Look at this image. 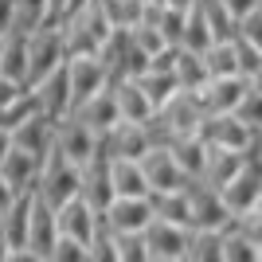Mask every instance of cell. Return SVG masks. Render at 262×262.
<instances>
[{"instance_id":"6da1fadb","label":"cell","mask_w":262,"mask_h":262,"mask_svg":"<svg viewBox=\"0 0 262 262\" xmlns=\"http://www.w3.org/2000/svg\"><path fill=\"white\" fill-rule=\"evenodd\" d=\"M59 24H63V32H67V51L71 55H98L102 43L110 39V32H114L102 0H86L78 12H71Z\"/></svg>"},{"instance_id":"7a4b0ae2","label":"cell","mask_w":262,"mask_h":262,"mask_svg":"<svg viewBox=\"0 0 262 262\" xmlns=\"http://www.w3.org/2000/svg\"><path fill=\"white\" fill-rule=\"evenodd\" d=\"M28 55H32V71H28V86H35V82H43L47 75H55L59 67L71 59V51H67V32L59 20H47L43 28H35L32 35H28Z\"/></svg>"},{"instance_id":"3957f363","label":"cell","mask_w":262,"mask_h":262,"mask_svg":"<svg viewBox=\"0 0 262 262\" xmlns=\"http://www.w3.org/2000/svg\"><path fill=\"white\" fill-rule=\"evenodd\" d=\"M35 192L43 200H51L55 208L59 204H67L71 196H78L82 192V168H78L71 157L59 149V145H51L43 157V172H39V184H35Z\"/></svg>"},{"instance_id":"277c9868","label":"cell","mask_w":262,"mask_h":262,"mask_svg":"<svg viewBox=\"0 0 262 262\" xmlns=\"http://www.w3.org/2000/svg\"><path fill=\"white\" fill-rule=\"evenodd\" d=\"M188 239H192V227H184V223H168V219L157 215L153 223L145 227L149 262H184L188 258Z\"/></svg>"},{"instance_id":"5b68a950","label":"cell","mask_w":262,"mask_h":262,"mask_svg":"<svg viewBox=\"0 0 262 262\" xmlns=\"http://www.w3.org/2000/svg\"><path fill=\"white\" fill-rule=\"evenodd\" d=\"M188 196H192V227L227 231L231 223H235V211H231V204L223 200V192L211 188V184H204L200 176L188 184Z\"/></svg>"},{"instance_id":"8992f818","label":"cell","mask_w":262,"mask_h":262,"mask_svg":"<svg viewBox=\"0 0 262 262\" xmlns=\"http://www.w3.org/2000/svg\"><path fill=\"white\" fill-rule=\"evenodd\" d=\"M55 145H59V149H63V153L71 157L78 168H86V164L98 157L102 133H94L82 118L67 114V118H59V125H55Z\"/></svg>"},{"instance_id":"52a82bcc","label":"cell","mask_w":262,"mask_h":262,"mask_svg":"<svg viewBox=\"0 0 262 262\" xmlns=\"http://www.w3.org/2000/svg\"><path fill=\"white\" fill-rule=\"evenodd\" d=\"M67 78H71V98H75V106H82L90 94H98L102 86L114 82V78H110V67L102 63V55H71V59H67Z\"/></svg>"},{"instance_id":"ba28073f","label":"cell","mask_w":262,"mask_h":262,"mask_svg":"<svg viewBox=\"0 0 262 262\" xmlns=\"http://www.w3.org/2000/svg\"><path fill=\"white\" fill-rule=\"evenodd\" d=\"M200 137L208 145H219V149H239V153H251L254 129L239 114H208L204 125H200Z\"/></svg>"},{"instance_id":"9c48e42d","label":"cell","mask_w":262,"mask_h":262,"mask_svg":"<svg viewBox=\"0 0 262 262\" xmlns=\"http://www.w3.org/2000/svg\"><path fill=\"white\" fill-rule=\"evenodd\" d=\"M141 168H145V176H149L153 192H180V188L192 184V176L180 168V161L172 157L168 145H153V149L141 157Z\"/></svg>"},{"instance_id":"30bf717a","label":"cell","mask_w":262,"mask_h":262,"mask_svg":"<svg viewBox=\"0 0 262 262\" xmlns=\"http://www.w3.org/2000/svg\"><path fill=\"white\" fill-rule=\"evenodd\" d=\"M59 208H55L51 200H43L39 192H35L32 200V235H28V251H35V258L39 262H51V251L55 243H59Z\"/></svg>"},{"instance_id":"8fae6325","label":"cell","mask_w":262,"mask_h":262,"mask_svg":"<svg viewBox=\"0 0 262 262\" xmlns=\"http://www.w3.org/2000/svg\"><path fill=\"white\" fill-rule=\"evenodd\" d=\"M161 114L168 118V125L176 129V137H184V133H200V125H204V118H208L200 90H184V86L161 106Z\"/></svg>"},{"instance_id":"7c38bea8","label":"cell","mask_w":262,"mask_h":262,"mask_svg":"<svg viewBox=\"0 0 262 262\" xmlns=\"http://www.w3.org/2000/svg\"><path fill=\"white\" fill-rule=\"evenodd\" d=\"M102 215H106L110 231H145L157 219V208L153 196H118Z\"/></svg>"},{"instance_id":"4fadbf2b","label":"cell","mask_w":262,"mask_h":262,"mask_svg":"<svg viewBox=\"0 0 262 262\" xmlns=\"http://www.w3.org/2000/svg\"><path fill=\"white\" fill-rule=\"evenodd\" d=\"M98 219H102V211H94L82 196H71L67 204H59V231L78 243H86V247L98 235Z\"/></svg>"},{"instance_id":"5bb4252c","label":"cell","mask_w":262,"mask_h":262,"mask_svg":"<svg viewBox=\"0 0 262 262\" xmlns=\"http://www.w3.org/2000/svg\"><path fill=\"white\" fill-rule=\"evenodd\" d=\"M258 196H262V164L247 157V164L235 172V180L223 188V200L231 204V211H235V215H243V211L258 208Z\"/></svg>"},{"instance_id":"9a60e30c","label":"cell","mask_w":262,"mask_h":262,"mask_svg":"<svg viewBox=\"0 0 262 262\" xmlns=\"http://www.w3.org/2000/svg\"><path fill=\"white\" fill-rule=\"evenodd\" d=\"M247 90H251L247 75H223V78H208V86L200 90V98H204L208 114H235V106L243 102Z\"/></svg>"},{"instance_id":"2e32d148","label":"cell","mask_w":262,"mask_h":262,"mask_svg":"<svg viewBox=\"0 0 262 262\" xmlns=\"http://www.w3.org/2000/svg\"><path fill=\"white\" fill-rule=\"evenodd\" d=\"M102 149H106L110 157H137V161H141L153 145H149L145 121H125L121 118L110 133H102Z\"/></svg>"},{"instance_id":"e0dca14e","label":"cell","mask_w":262,"mask_h":262,"mask_svg":"<svg viewBox=\"0 0 262 262\" xmlns=\"http://www.w3.org/2000/svg\"><path fill=\"white\" fill-rule=\"evenodd\" d=\"M32 94H35V102H39L43 114H51V118H67V114L75 110V98H71V78H67V63L59 67L55 75H47L43 82H35Z\"/></svg>"},{"instance_id":"ac0fdd59","label":"cell","mask_w":262,"mask_h":262,"mask_svg":"<svg viewBox=\"0 0 262 262\" xmlns=\"http://www.w3.org/2000/svg\"><path fill=\"white\" fill-rule=\"evenodd\" d=\"M71 114H75V118H82L94 133H110V129L121 121L118 98H114V82H110V86H102L98 94H90V98L82 102V106H75Z\"/></svg>"},{"instance_id":"d6986e66","label":"cell","mask_w":262,"mask_h":262,"mask_svg":"<svg viewBox=\"0 0 262 262\" xmlns=\"http://www.w3.org/2000/svg\"><path fill=\"white\" fill-rule=\"evenodd\" d=\"M55 125H59V118L35 110L32 118H24L20 125L12 129V137H16L20 149H28V153H35V157H47V149L55 145Z\"/></svg>"},{"instance_id":"ffe728a7","label":"cell","mask_w":262,"mask_h":262,"mask_svg":"<svg viewBox=\"0 0 262 262\" xmlns=\"http://www.w3.org/2000/svg\"><path fill=\"white\" fill-rule=\"evenodd\" d=\"M39 172H43V157L28 153V149H12L8 161L0 164V176L8 180L16 192H35V184H39Z\"/></svg>"},{"instance_id":"44dd1931","label":"cell","mask_w":262,"mask_h":262,"mask_svg":"<svg viewBox=\"0 0 262 262\" xmlns=\"http://www.w3.org/2000/svg\"><path fill=\"white\" fill-rule=\"evenodd\" d=\"M243 164H247V153H239V149H219V145H208V164H204V184L211 188H223L235 180V172H239Z\"/></svg>"},{"instance_id":"7402d4cb","label":"cell","mask_w":262,"mask_h":262,"mask_svg":"<svg viewBox=\"0 0 262 262\" xmlns=\"http://www.w3.org/2000/svg\"><path fill=\"white\" fill-rule=\"evenodd\" d=\"M114 98H118V110L125 121H149L157 114V106L149 102V94L141 90V82L137 78H114Z\"/></svg>"},{"instance_id":"603a6c76","label":"cell","mask_w":262,"mask_h":262,"mask_svg":"<svg viewBox=\"0 0 262 262\" xmlns=\"http://www.w3.org/2000/svg\"><path fill=\"white\" fill-rule=\"evenodd\" d=\"M110 176H114L118 196H153V184L137 157H110Z\"/></svg>"},{"instance_id":"cb8c5ba5","label":"cell","mask_w":262,"mask_h":262,"mask_svg":"<svg viewBox=\"0 0 262 262\" xmlns=\"http://www.w3.org/2000/svg\"><path fill=\"white\" fill-rule=\"evenodd\" d=\"M32 200H35V192H24V196L12 204V211L0 219L12 251H24V247H28V235H32Z\"/></svg>"},{"instance_id":"d4e9b609","label":"cell","mask_w":262,"mask_h":262,"mask_svg":"<svg viewBox=\"0 0 262 262\" xmlns=\"http://www.w3.org/2000/svg\"><path fill=\"white\" fill-rule=\"evenodd\" d=\"M28 71H32V55H28V35L24 32H8L4 35V63H0V75L16 78L28 86ZM32 90V86H28Z\"/></svg>"},{"instance_id":"484cf974","label":"cell","mask_w":262,"mask_h":262,"mask_svg":"<svg viewBox=\"0 0 262 262\" xmlns=\"http://www.w3.org/2000/svg\"><path fill=\"white\" fill-rule=\"evenodd\" d=\"M172 157L180 161V168H184L192 180L196 176H204V164H208V141L200 137V133H184V137H172Z\"/></svg>"},{"instance_id":"4316f807","label":"cell","mask_w":262,"mask_h":262,"mask_svg":"<svg viewBox=\"0 0 262 262\" xmlns=\"http://www.w3.org/2000/svg\"><path fill=\"white\" fill-rule=\"evenodd\" d=\"M208 63H204V51H192V47H180V55H176V82L184 90H204L208 86Z\"/></svg>"},{"instance_id":"83f0119b","label":"cell","mask_w":262,"mask_h":262,"mask_svg":"<svg viewBox=\"0 0 262 262\" xmlns=\"http://www.w3.org/2000/svg\"><path fill=\"white\" fill-rule=\"evenodd\" d=\"M153 208L168 223L192 227V196H188V188H180V192H153Z\"/></svg>"},{"instance_id":"f1b7e54d","label":"cell","mask_w":262,"mask_h":262,"mask_svg":"<svg viewBox=\"0 0 262 262\" xmlns=\"http://www.w3.org/2000/svg\"><path fill=\"white\" fill-rule=\"evenodd\" d=\"M188 258H192V262H223V231H215V227H192Z\"/></svg>"},{"instance_id":"f546056e","label":"cell","mask_w":262,"mask_h":262,"mask_svg":"<svg viewBox=\"0 0 262 262\" xmlns=\"http://www.w3.org/2000/svg\"><path fill=\"white\" fill-rule=\"evenodd\" d=\"M204 63H208L211 78L243 75V71H239V51H235V39H215V43L204 51Z\"/></svg>"},{"instance_id":"4dcf8cb0","label":"cell","mask_w":262,"mask_h":262,"mask_svg":"<svg viewBox=\"0 0 262 262\" xmlns=\"http://www.w3.org/2000/svg\"><path fill=\"white\" fill-rule=\"evenodd\" d=\"M137 82H141V90L149 94V102H153L157 110H161L164 102H168L176 90H180V82H176L172 71H153V67H149L145 75H137Z\"/></svg>"},{"instance_id":"1f68e13d","label":"cell","mask_w":262,"mask_h":262,"mask_svg":"<svg viewBox=\"0 0 262 262\" xmlns=\"http://www.w3.org/2000/svg\"><path fill=\"white\" fill-rule=\"evenodd\" d=\"M223 262H262V251L235 227V223L223 231Z\"/></svg>"},{"instance_id":"d6a6232c","label":"cell","mask_w":262,"mask_h":262,"mask_svg":"<svg viewBox=\"0 0 262 262\" xmlns=\"http://www.w3.org/2000/svg\"><path fill=\"white\" fill-rule=\"evenodd\" d=\"M200 8H204V16H208L215 39H235V35H239V20L231 16V8L223 4V0H200Z\"/></svg>"},{"instance_id":"836d02e7","label":"cell","mask_w":262,"mask_h":262,"mask_svg":"<svg viewBox=\"0 0 262 262\" xmlns=\"http://www.w3.org/2000/svg\"><path fill=\"white\" fill-rule=\"evenodd\" d=\"M215 43V32H211L208 16H204V8H192L188 12V32H184V43L180 47H192V51H208V47Z\"/></svg>"},{"instance_id":"e575fe53","label":"cell","mask_w":262,"mask_h":262,"mask_svg":"<svg viewBox=\"0 0 262 262\" xmlns=\"http://www.w3.org/2000/svg\"><path fill=\"white\" fill-rule=\"evenodd\" d=\"M102 8L114 28H137L145 16V0H102Z\"/></svg>"},{"instance_id":"d590c367","label":"cell","mask_w":262,"mask_h":262,"mask_svg":"<svg viewBox=\"0 0 262 262\" xmlns=\"http://www.w3.org/2000/svg\"><path fill=\"white\" fill-rule=\"evenodd\" d=\"M114 243H118V262H149L145 231H114Z\"/></svg>"},{"instance_id":"8d00e7d4","label":"cell","mask_w":262,"mask_h":262,"mask_svg":"<svg viewBox=\"0 0 262 262\" xmlns=\"http://www.w3.org/2000/svg\"><path fill=\"white\" fill-rule=\"evenodd\" d=\"M35 110H39V102H35V94L28 90L24 98H16L12 106H4V110H0V125H4V129H16V125H20L24 118H32Z\"/></svg>"},{"instance_id":"74e56055","label":"cell","mask_w":262,"mask_h":262,"mask_svg":"<svg viewBox=\"0 0 262 262\" xmlns=\"http://www.w3.org/2000/svg\"><path fill=\"white\" fill-rule=\"evenodd\" d=\"M235 51H239V71H243L247 78L262 71V47H258V43H251L247 35H235Z\"/></svg>"},{"instance_id":"f35d334b","label":"cell","mask_w":262,"mask_h":262,"mask_svg":"<svg viewBox=\"0 0 262 262\" xmlns=\"http://www.w3.org/2000/svg\"><path fill=\"white\" fill-rule=\"evenodd\" d=\"M161 32H164V39L172 47H180L184 43V32H188V12H180V8H164V16H161Z\"/></svg>"},{"instance_id":"ab89813d","label":"cell","mask_w":262,"mask_h":262,"mask_svg":"<svg viewBox=\"0 0 262 262\" xmlns=\"http://www.w3.org/2000/svg\"><path fill=\"white\" fill-rule=\"evenodd\" d=\"M133 32V39H137V47L141 51H149V55H157L161 47H168V39H164V32H161V24H137V28H129Z\"/></svg>"},{"instance_id":"60d3db41","label":"cell","mask_w":262,"mask_h":262,"mask_svg":"<svg viewBox=\"0 0 262 262\" xmlns=\"http://www.w3.org/2000/svg\"><path fill=\"white\" fill-rule=\"evenodd\" d=\"M86 258H90L86 243L71 239V235H59V243H55V251H51V262H86Z\"/></svg>"},{"instance_id":"b9f144b4","label":"cell","mask_w":262,"mask_h":262,"mask_svg":"<svg viewBox=\"0 0 262 262\" xmlns=\"http://www.w3.org/2000/svg\"><path fill=\"white\" fill-rule=\"evenodd\" d=\"M235 114H239L243 121H247V125H251V129H258L262 125V90H247V94H243V102L239 106H235Z\"/></svg>"},{"instance_id":"7bdbcfd3","label":"cell","mask_w":262,"mask_h":262,"mask_svg":"<svg viewBox=\"0 0 262 262\" xmlns=\"http://www.w3.org/2000/svg\"><path fill=\"white\" fill-rule=\"evenodd\" d=\"M235 227L262 251V208H251V211H243V215H235Z\"/></svg>"},{"instance_id":"ee69618b","label":"cell","mask_w":262,"mask_h":262,"mask_svg":"<svg viewBox=\"0 0 262 262\" xmlns=\"http://www.w3.org/2000/svg\"><path fill=\"white\" fill-rule=\"evenodd\" d=\"M239 35H247L251 43H258V47H262V8H254L247 20H239Z\"/></svg>"},{"instance_id":"f6af8a7d","label":"cell","mask_w":262,"mask_h":262,"mask_svg":"<svg viewBox=\"0 0 262 262\" xmlns=\"http://www.w3.org/2000/svg\"><path fill=\"white\" fill-rule=\"evenodd\" d=\"M176 55H180V47H161V51L153 55V59H149V67H153V71H172L176 75Z\"/></svg>"},{"instance_id":"bcb514c9","label":"cell","mask_w":262,"mask_h":262,"mask_svg":"<svg viewBox=\"0 0 262 262\" xmlns=\"http://www.w3.org/2000/svg\"><path fill=\"white\" fill-rule=\"evenodd\" d=\"M20 196H24V192H16V188H12L8 180L0 176V219H4V215H8V211H12V204H16V200H20Z\"/></svg>"},{"instance_id":"7dc6e473","label":"cell","mask_w":262,"mask_h":262,"mask_svg":"<svg viewBox=\"0 0 262 262\" xmlns=\"http://www.w3.org/2000/svg\"><path fill=\"white\" fill-rule=\"evenodd\" d=\"M223 4L231 8V16H235V20H247L254 8H262V0H223Z\"/></svg>"},{"instance_id":"c3c4849f","label":"cell","mask_w":262,"mask_h":262,"mask_svg":"<svg viewBox=\"0 0 262 262\" xmlns=\"http://www.w3.org/2000/svg\"><path fill=\"white\" fill-rule=\"evenodd\" d=\"M16 28V0H0V35Z\"/></svg>"},{"instance_id":"681fc988","label":"cell","mask_w":262,"mask_h":262,"mask_svg":"<svg viewBox=\"0 0 262 262\" xmlns=\"http://www.w3.org/2000/svg\"><path fill=\"white\" fill-rule=\"evenodd\" d=\"M12 149H16V137H12V129H4V125H0V164L8 161Z\"/></svg>"},{"instance_id":"f907efd6","label":"cell","mask_w":262,"mask_h":262,"mask_svg":"<svg viewBox=\"0 0 262 262\" xmlns=\"http://www.w3.org/2000/svg\"><path fill=\"white\" fill-rule=\"evenodd\" d=\"M247 157L262 164V125H258V129H254V141H251V153H247Z\"/></svg>"},{"instance_id":"816d5d0a","label":"cell","mask_w":262,"mask_h":262,"mask_svg":"<svg viewBox=\"0 0 262 262\" xmlns=\"http://www.w3.org/2000/svg\"><path fill=\"white\" fill-rule=\"evenodd\" d=\"M0 262H12V243L4 235V227H0Z\"/></svg>"},{"instance_id":"f5cc1de1","label":"cell","mask_w":262,"mask_h":262,"mask_svg":"<svg viewBox=\"0 0 262 262\" xmlns=\"http://www.w3.org/2000/svg\"><path fill=\"white\" fill-rule=\"evenodd\" d=\"M200 0H164V8H180V12H192Z\"/></svg>"},{"instance_id":"db71d44e","label":"cell","mask_w":262,"mask_h":262,"mask_svg":"<svg viewBox=\"0 0 262 262\" xmlns=\"http://www.w3.org/2000/svg\"><path fill=\"white\" fill-rule=\"evenodd\" d=\"M251 86H254V90H262V71H258V75H251Z\"/></svg>"},{"instance_id":"11a10c76","label":"cell","mask_w":262,"mask_h":262,"mask_svg":"<svg viewBox=\"0 0 262 262\" xmlns=\"http://www.w3.org/2000/svg\"><path fill=\"white\" fill-rule=\"evenodd\" d=\"M0 63H4V35H0Z\"/></svg>"},{"instance_id":"9f6ffc18","label":"cell","mask_w":262,"mask_h":262,"mask_svg":"<svg viewBox=\"0 0 262 262\" xmlns=\"http://www.w3.org/2000/svg\"><path fill=\"white\" fill-rule=\"evenodd\" d=\"M258 208H262V196H258Z\"/></svg>"}]
</instances>
